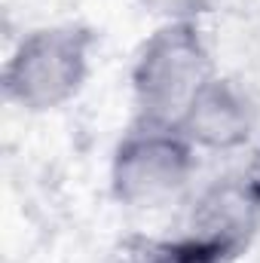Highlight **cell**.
<instances>
[{"instance_id":"6da1fadb","label":"cell","mask_w":260,"mask_h":263,"mask_svg":"<svg viewBox=\"0 0 260 263\" xmlns=\"http://www.w3.org/2000/svg\"><path fill=\"white\" fill-rule=\"evenodd\" d=\"M95 43L98 34L80 22L28 31L3 65V98L25 114H49L70 104L89 80Z\"/></svg>"},{"instance_id":"277c9868","label":"cell","mask_w":260,"mask_h":263,"mask_svg":"<svg viewBox=\"0 0 260 263\" xmlns=\"http://www.w3.org/2000/svg\"><path fill=\"white\" fill-rule=\"evenodd\" d=\"M196 150L233 153L257 129V104L233 77L214 73L175 123Z\"/></svg>"},{"instance_id":"3957f363","label":"cell","mask_w":260,"mask_h":263,"mask_svg":"<svg viewBox=\"0 0 260 263\" xmlns=\"http://www.w3.org/2000/svg\"><path fill=\"white\" fill-rule=\"evenodd\" d=\"M196 165V147L175 123L132 120L110 153V196L147 211L178 196Z\"/></svg>"},{"instance_id":"7a4b0ae2","label":"cell","mask_w":260,"mask_h":263,"mask_svg":"<svg viewBox=\"0 0 260 263\" xmlns=\"http://www.w3.org/2000/svg\"><path fill=\"white\" fill-rule=\"evenodd\" d=\"M214 73L211 49L193 18H172L153 28L138 46L129 70L135 117L178 123L193 95Z\"/></svg>"},{"instance_id":"5b68a950","label":"cell","mask_w":260,"mask_h":263,"mask_svg":"<svg viewBox=\"0 0 260 263\" xmlns=\"http://www.w3.org/2000/svg\"><path fill=\"white\" fill-rule=\"evenodd\" d=\"M107 263H227V260L190 233L175 236V239L129 233V236L117 239Z\"/></svg>"}]
</instances>
